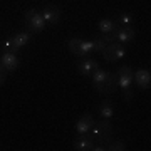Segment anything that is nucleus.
Here are the masks:
<instances>
[{
	"label": "nucleus",
	"mask_w": 151,
	"mask_h": 151,
	"mask_svg": "<svg viewBox=\"0 0 151 151\" xmlns=\"http://www.w3.org/2000/svg\"><path fill=\"white\" fill-rule=\"evenodd\" d=\"M97 67H99V65H97V62L94 59H84L82 62H79V64H77L79 72H81L82 76H87V77H91Z\"/></svg>",
	"instance_id": "nucleus-13"
},
{
	"label": "nucleus",
	"mask_w": 151,
	"mask_h": 151,
	"mask_svg": "<svg viewBox=\"0 0 151 151\" xmlns=\"http://www.w3.org/2000/svg\"><path fill=\"white\" fill-rule=\"evenodd\" d=\"M97 111H99V116H101V119H111L114 116V106L111 101H103V103L99 104V108H97Z\"/></svg>",
	"instance_id": "nucleus-15"
},
{
	"label": "nucleus",
	"mask_w": 151,
	"mask_h": 151,
	"mask_svg": "<svg viewBox=\"0 0 151 151\" xmlns=\"http://www.w3.org/2000/svg\"><path fill=\"white\" fill-rule=\"evenodd\" d=\"M106 150L109 151H126L128 150V145H126V141H121V139H116V141H109L108 145H106Z\"/></svg>",
	"instance_id": "nucleus-18"
},
{
	"label": "nucleus",
	"mask_w": 151,
	"mask_h": 151,
	"mask_svg": "<svg viewBox=\"0 0 151 151\" xmlns=\"http://www.w3.org/2000/svg\"><path fill=\"white\" fill-rule=\"evenodd\" d=\"M72 148H74L76 151H94V141H92L91 136L79 134L76 138Z\"/></svg>",
	"instance_id": "nucleus-10"
},
{
	"label": "nucleus",
	"mask_w": 151,
	"mask_h": 151,
	"mask_svg": "<svg viewBox=\"0 0 151 151\" xmlns=\"http://www.w3.org/2000/svg\"><path fill=\"white\" fill-rule=\"evenodd\" d=\"M37 12H39L37 9H30V10H27V12H25V22H29V20H30V19H32V17L35 15Z\"/></svg>",
	"instance_id": "nucleus-22"
},
{
	"label": "nucleus",
	"mask_w": 151,
	"mask_h": 151,
	"mask_svg": "<svg viewBox=\"0 0 151 151\" xmlns=\"http://www.w3.org/2000/svg\"><path fill=\"white\" fill-rule=\"evenodd\" d=\"M40 15L45 20V25H55L60 20V9L57 5H47L40 12Z\"/></svg>",
	"instance_id": "nucleus-7"
},
{
	"label": "nucleus",
	"mask_w": 151,
	"mask_h": 151,
	"mask_svg": "<svg viewBox=\"0 0 151 151\" xmlns=\"http://www.w3.org/2000/svg\"><path fill=\"white\" fill-rule=\"evenodd\" d=\"M114 20L118 24V27H131L133 17H131V14H128V12H123V14H119L118 19H114Z\"/></svg>",
	"instance_id": "nucleus-17"
},
{
	"label": "nucleus",
	"mask_w": 151,
	"mask_h": 151,
	"mask_svg": "<svg viewBox=\"0 0 151 151\" xmlns=\"http://www.w3.org/2000/svg\"><path fill=\"white\" fill-rule=\"evenodd\" d=\"M133 69L129 65H123L118 69V74H116V84H118L121 89L124 91V97L129 101L133 97V91H131V84H133Z\"/></svg>",
	"instance_id": "nucleus-3"
},
{
	"label": "nucleus",
	"mask_w": 151,
	"mask_h": 151,
	"mask_svg": "<svg viewBox=\"0 0 151 151\" xmlns=\"http://www.w3.org/2000/svg\"><path fill=\"white\" fill-rule=\"evenodd\" d=\"M116 39H114V32L111 34H103L101 37H97L92 40V47H94V52H103L104 49L108 47L109 44H113Z\"/></svg>",
	"instance_id": "nucleus-12"
},
{
	"label": "nucleus",
	"mask_w": 151,
	"mask_h": 151,
	"mask_svg": "<svg viewBox=\"0 0 151 151\" xmlns=\"http://www.w3.org/2000/svg\"><path fill=\"white\" fill-rule=\"evenodd\" d=\"M92 124H94V118H92L91 114L81 116V118L77 119V123H76V131H77V134H89Z\"/></svg>",
	"instance_id": "nucleus-11"
},
{
	"label": "nucleus",
	"mask_w": 151,
	"mask_h": 151,
	"mask_svg": "<svg viewBox=\"0 0 151 151\" xmlns=\"http://www.w3.org/2000/svg\"><path fill=\"white\" fill-rule=\"evenodd\" d=\"M116 29H118V24H116L114 19H103V20L99 22V30H101V34H111Z\"/></svg>",
	"instance_id": "nucleus-16"
},
{
	"label": "nucleus",
	"mask_w": 151,
	"mask_h": 151,
	"mask_svg": "<svg viewBox=\"0 0 151 151\" xmlns=\"http://www.w3.org/2000/svg\"><path fill=\"white\" fill-rule=\"evenodd\" d=\"M30 40H32V32H19V34H15L14 37H10L7 40V47H10L12 50L15 52L17 49L27 45Z\"/></svg>",
	"instance_id": "nucleus-5"
},
{
	"label": "nucleus",
	"mask_w": 151,
	"mask_h": 151,
	"mask_svg": "<svg viewBox=\"0 0 151 151\" xmlns=\"http://www.w3.org/2000/svg\"><path fill=\"white\" fill-rule=\"evenodd\" d=\"M27 25H29V32H32V34L42 32L44 29H45V20H44V17L40 15V12H37V14L27 22Z\"/></svg>",
	"instance_id": "nucleus-14"
},
{
	"label": "nucleus",
	"mask_w": 151,
	"mask_h": 151,
	"mask_svg": "<svg viewBox=\"0 0 151 151\" xmlns=\"http://www.w3.org/2000/svg\"><path fill=\"white\" fill-rule=\"evenodd\" d=\"M89 136L92 138L94 145H108L109 141L113 139V126L109 124L108 119H103V121H97V123L92 124L91 131H89Z\"/></svg>",
	"instance_id": "nucleus-2"
},
{
	"label": "nucleus",
	"mask_w": 151,
	"mask_h": 151,
	"mask_svg": "<svg viewBox=\"0 0 151 151\" xmlns=\"http://www.w3.org/2000/svg\"><path fill=\"white\" fill-rule=\"evenodd\" d=\"M134 37H136V34L131 27H118L114 30V39L119 44H123V45L124 44H131L134 40Z\"/></svg>",
	"instance_id": "nucleus-8"
},
{
	"label": "nucleus",
	"mask_w": 151,
	"mask_h": 151,
	"mask_svg": "<svg viewBox=\"0 0 151 151\" xmlns=\"http://www.w3.org/2000/svg\"><path fill=\"white\" fill-rule=\"evenodd\" d=\"M91 77H92V86H94V89L97 92H101V94H113L116 91V87H118L116 77L104 69H99L97 67Z\"/></svg>",
	"instance_id": "nucleus-1"
},
{
	"label": "nucleus",
	"mask_w": 151,
	"mask_h": 151,
	"mask_svg": "<svg viewBox=\"0 0 151 151\" xmlns=\"http://www.w3.org/2000/svg\"><path fill=\"white\" fill-rule=\"evenodd\" d=\"M7 72H9V70H7L5 67H4V65L0 64V86H2L4 82H5V79H7Z\"/></svg>",
	"instance_id": "nucleus-21"
},
{
	"label": "nucleus",
	"mask_w": 151,
	"mask_h": 151,
	"mask_svg": "<svg viewBox=\"0 0 151 151\" xmlns=\"http://www.w3.org/2000/svg\"><path fill=\"white\" fill-rule=\"evenodd\" d=\"M81 40L82 39H70L69 40V50L77 57H79V52H81Z\"/></svg>",
	"instance_id": "nucleus-20"
},
{
	"label": "nucleus",
	"mask_w": 151,
	"mask_h": 151,
	"mask_svg": "<svg viewBox=\"0 0 151 151\" xmlns=\"http://www.w3.org/2000/svg\"><path fill=\"white\" fill-rule=\"evenodd\" d=\"M101 54H103V57H104L106 62H116V60L123 59L124 55H126V49H124L123 44L113 42V44H109Z\"/></svg>",
	"instance_id": "nucleus-4"
},
{
	"label": "nucleus",
	"mask_w": 151,
	"mask_h": 151,
	"mask_svg": "<svg viewBox=\"0 0 151 151\" xmlns=\"http://www.w3.org/2000/svg\"><path fill=\"white\" fill-rule=\"evenodd\" d=\"M0 64L4 65L7 70H17L20 67V59L17 57V54L14 50H5L2 57H0Z\"/></svg>",
	"instance_id": "nucleus-6"
},
{
	"label": "nucleus",
	"mask_w": 151,
	"mask_h": 151,
	"mask_svg": "<svg viewBox=\"0 0 151 151\" xmlns=\"http://www.w3.org/2000/svg\"><path fill=\"white\" fill-rule=\"evenodd\" d=\"M94 50L92 47V40H81V52H79V57H86Z\"/></svg>",
	"instance_id": "nucleus-19"
},
{
	"label": "nucleus",
	"mask_w": 151,
	"mask_h": 151,
	"mask_svg": "<svg viewBox=\"0 0 151 151\" xmlns=\"http://www.w3.org/2000/svg\"><path fill=\"white\" fill-rule=\"evenodd\" d=\"M133 82H136L138 87H141V89H150V86H151V72H150V69L136 70L134 76H133Z\"/></svg>",
	"instance_id": "nucleus-9"
}]
</instances>
